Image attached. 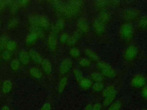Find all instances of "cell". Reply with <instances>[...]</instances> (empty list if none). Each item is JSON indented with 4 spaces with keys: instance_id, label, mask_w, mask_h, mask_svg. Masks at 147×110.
Here are the masks:
<instances>
[{
    "instance_id": "16",
    "label": "cell",
    "mask_w": 147,
    "mask_h": 110,
    "mask_svg": "<svg viewBox=\"0 0 147 110\" xmlns=\"http://www.w3.org/2000/svg\"><path fill=\"white\" fill-rule=\"evenodd\" d=\"M38 38L36 34L30 32L25 38V43L27 45H32L36 42Z\"/></svg>"
},
{
    "instance_id": "2",
    "label": "cell",
    "mask_w": 147,
    "mask_h": 110,
    "mask_svg": "<svg viewBox=\"0 0 147 110\" xmlns=\"http://www.w3.org/2000/svg\"><path fill=\"white\" fill-rule=\"evenodd\" d=\"M97 66L102 75L109 78H113L115 76L116 73L115 70L107 62L100 61L98 62Z\"/></svg>"
},
{
    "instance_id": "14",
    "label": "cell",
    "mask_w": 147,
    "mask_h": 110,
    "mask_svg": "<svg viewBox=\"0 0 147 110\" xmlns=\"http://www.w3.org/2000/svg\"><path fill=\"white\" fill-rule=\"evenodd\" d=\"M41 68L43 71L47 74H49L52 72V65L51 62L48 58L42 59L41 62Z\"/></svg>"
},
{
    "instance_id": "13",
    "label": "cell",
    "mask_w": 147,
    "mask_h": 110,
    "mask_svg": "<svg viewBox=\"0 0 147 110\" xmlns=\"http://www.w3.org/2000/svg\"><path fill=\"white\" fill-rule=\"evenodd\" d=\"M98 19L105 25L106 23L109 22L111 19L110 12L106 9L102 10L99 14Z\"/></svg>"
},
{
    "instance_id": "47",
    "label": "cell",
    "mask_w": 147,
    "mask_h": 110,
    "mask_svg": "<svg viewBox=\"0 0 147 110\" xmlns=\"http://www.w3.org/2000/svg\"><path fill=\"white\" fill-rule=\"evenodd\" d=\"M1 25H2V22H1V19L0 18V29H1Z\"/></svg>"
},
{
    "instance_id": "11",
    "label": "cell",
    "mask_w": 147,
    "mask_h": 110,
    "mask_svg": "<svg viewBox=\"0 0 147 110\" xmlns=\"http://www.w3.org/2000/svg\"><path fill=\"white\" fill-rule=\"evenodd\" d=\"M18 59L19 60L21 64L24 65H28L29 64L30 59L28 54L25 50H21L18 54Z\"/></svg>"
},
{
    "instance_id": "35",
    "label": "cell",
    "mask_w": 147,
    "mask_h": 110,
    "mask_svg": "<svg viewBox=\"0 0 147 110\" xmlns=\"http://www.w3.org/2000/svg\"><path fill=\"white\" fill-rule=\"evenodd\" d=\"M79 64L82 67H87L90 65V61L87 58L82 57L79 60Z\"/></svg>"
},
{
    "instance_id": "17",
    "label": "cell",
    "mask_w": 147,
    "mask_h": 110,
    "mask_svg": "<svg viewBox=\"0 0 147 110\" xmlns=\"http://www.w3.org/2000/svg\"><path fill=\"white\" fill-rule=\"evenodd\" d=\"M30 74L36 79H40L42 77V74L41 70L36 66H32L29 69Z\"/></svg>"
},
{
    "instance_id": "37",
    "label": "cell",
    "mask_w": 147,
    "mask_h": 110,
    "mask_svg": "<svg viewBox=\"0 0 147 110\" xmlns=\"http://www.w3.org/2000/svg\"><path fill=\"white\" fill-rule=\"evenodd\" d=\"M69 54L72 57H77L80 55V50L79 49L75 47L72 48L69 50Z\"/></svg>"
},
{
    "instance_id": "39",
    "label": "cell",
    "mask_w": 147,
    "mask_h": 110,
    "mask_svg": "<svg viewBox=\"0 0 147 110\" xmlns=\"http://www.w3.org/2000/svg\"><path fill=\"white\" fill-rule=\"evenodd\" d=\"M17 3L19 6V7L22 8V7L28 6L30 4V1H28H28L27 0H21V1H17Z\"/></svg>"
},
{
    "instance_id": "23",
    "label": "cell",
    "mask_w": 147,
    "mask_h": 110,
    "mask_svg": "<svg viewBox=\"0 0 147 110\" xmlns=\"http://www.w3.org/2000/svg\"><path fill=\"white\" fill-rule=\"evenodd\" d=\"M20 21L19 20L15 17L11 18L7 23V28L9 30H13L18 27L19 25Z\"/></svg>"
},
{
    "instance_id": "24",
    "label": "cell",
    "mask_w": 147,
    "mask_h": 110,
    "mask_svg": "<svg viewBox=\"0 0 147 110\" xmlns=\"http://www.w3.org/2000/svg\"><path fill=\"white\" fill-rule=\"evenodd\" d=\"M80 86L82 88L84 89H87L92 87V82L91 80L87 78H83L80 82H79Z\"/></svg>"
},
{
    "instance_id": "6",
    "label": "cell",
    "mask_w": 147,
    "mask_h": 110,
    "mask_svg": "<svg viewBox=\"0 0 147 110\" xmlns=\"http://www.w3.org/2000/svg\"><path fill=\"white\" fill-rule=\"evenodd\" d=\"M58 45L56 34L51 33L47 38V46L51 52H55L57 50Z\"/></svg>"
},
{
    "instance_id": "50",
    "label": "cell",
    "mask_w": 147,
    "mask_h": 110,
    "mask_svg": "<svg viewBox=\"0 0 147 110\" xmlns=\"http://www.w3.org/2000/svg\"><path fill=\"white\" fill-rule=\"evenodd\" d=\"M144 110H145V109H144Z\"/></svg>"
},
{
    "instance_id": "9",
    "label": "cell",
    "mask_w": 147,
    "mask_h": 110,
    "mask_svg": "<svg viewBox=\"0 0 147 110\" xmlns=\"http://www.w3.org/2000/svg\"><path fill=\"white\" fill-rule=\"evenodd\" d=\"M77 27L80 33H87L89 30V24L87 19L85 18L79 19L77 22Z\"/></svg>"
},
{
    "instance_id": "38",
    "label": "cell",
    "mask_w": 147,
    "mask_h": 110,
    "mask_svg": "<svg viewBox=\"0 0 147 110\" xmlns=\"http://www.w3.org/2000/svg\"><path fill=\"white\" fill-rule=\"evenodd\" d=\"M121 108V104L120 102H115L110 105L107 110H120Z\"/></svg>"
},
{
    "instance_id": "7",
    "label": "cell",
    "mask_w": 147,
    "mask_h": 110,
    "mask_svg": "<svg viewBox=\"0 0 147 110\" xmlns=\"http://www.w3.org/2000/svg\"><path fill=\"white\" fill-rule=\"evenodd\" d=\"M72 66V61L69 58H66L64 59L59 67V72L61 74H65L68 73Z\"/></svg>"
},
{
    "instance_id": "15",
    "label": "cell",
    "mask_w": 147,
    "mask_h": 110,
    "mask_svg": "<svg viewBox=\"0 0 147 110\" xmlns=\"http://www.w3.org/2000/svg\"><path fill=\"white\" fill-rule=\"evenodd\" d=\"M64 25H65V22L63 19H58L52 28V33H53L54 34H56L57 33H59L64 29Z\"/></svg>"
},
{
    "instance_id": "5",
    "label": "cell",
    "mask_w": 147,
    "mask_h": 110,
    "mask_svg": "<svg viewBox=\"0 0 147 110\" xmlns=\"http://www.w3.org/2000/svg\"><path fill=\"white\" fill-rule=\"evenodd\" d=\"M138 54L137 48L133 45H130L126 48L123 53V57L127 61L133 60Z\"/></svg>"
},
{
    "instance_id": "18",
    "label": "cell",
    "mask_w": 147,
    "mask_h": 110,
    "mask_svg": "<svg viewBox=\"0 0 147 110\" xmlns=\"http://www.w3.org/2000/svg\"><path fill=\"white\" fill-rule=\"evenodd\" d=\"M84 53L86 54V55L88 57L89 59L94 61H99V57L98 56V55L92 50L90 49H86L84 50Z\"/></svg>"
},
{
    "instance_id": "41",
    "label": "cell",
    "mask_w": 147,
    "mask_h": 110,
    "mask_svg": "<svg viewBox=\"0 0 147 110\" xmlns=\"http://www.w3.org/2000/svg\"><path fill=\"white\" fill-rule=\"evenodd\" d=\"M40 110H51V105L49 103H45Z\"/></svg>"
},
{
    "instance_id": "43",
    "label": "cell",
    "mask_w": 147,
    "mask_h": 110,
    "mask_svg": "<svg viewBox=\"0 0 147 110\" xmlns=\"http://www.w3.org/2000/svg\"><path fill=\"white\" fill-rule=\"evenodd\" d=\"M102 108V105L98 103H95L94 105H92V109L91 110H101Z\"/></svg>"
},
{
    "instance_id": "22",
    "label": "cell",
    "mask_w": 147,
    "mask_h": 110,
    "mask_svg": "<svg viewBox=\"0 0 147 110\" xmlns=\"http://www.w3.org/2000/svg\"><path fill=\"white\" fill-rule=\"evenodd\" d=\"M9 41V38L7 35L3 34L0 37V52L6 49V46Z\"/></svg>"
},
{
    "instance_id": "1",
    "label": "cell",
    "mask_w": 147,
    "mask_h": 110,
    "mask_svg": "<svg viewBox=\"0 0 147 110\" xmlns=\"http://www.w3.org/2000/svg\"><path fill=\"white\" fill-rule=\"evenodd\" d=\"M29 22L30 26H37L43 30L48 29L50 26L49 20L45 15L31 14L29 17Z\"/></svg>"
},
{
    "instance_id": "46",
    "label": "cell",
    "mask_w": 147,
    "mask_h": 110,
    "mask_svg": "<svg viewBox=\"0 0 147 110\" xmlns=\"http://www.w3.org/2000/svg\"><path fill=\"white\" fill-rule=\"evenodd\" d=\"M1 110H10V108H9V107L8 106H7V105H4L3 107H2V108H1Z\"/></svg>"
},
{
    "instance_id": "3",
    "label": "cell",
    "mask_w": 147,
    "mask_h": 110,
    "mask_svg": "<svg viewBox=\"0 0 147 110\" xmlns=\"http://www.w3.org/2000/svg\"><path fill=\"white\" fill-rule=\"evenodd\" d=\"M134 33V27L130 22L122 24L119 29V34L123 40L130 39Z\"/></svg>"
},
{
    "instance_id": "27",
    "label": "cell",
    "mask_w": 147,
    "mask_h": 110,
    "mask_svg": "<svg viewBox=\"0 0 147 110\" xmlns=\"http://www.w3.org/2000/svg\"><path fill=\"white\" fill-rule=\"evenodd\" d=\"M116 92V89L114 86L113 85H109L105 88H104L102 91V95L103 97H106L107 95H109L113 93Z\"/></svg>"
},
{
    "instance_id": "25",
    "label": "cell",
    "mask_w": 147,
    "mask_h": 110,
    "mask_svg": "<svg viewBox=\"0 0 147 110\" xmlns=\"http://www.w3.org/2000/svg\"><path fill=\"white\" fill-rule=\"evenodd\" d=\"M116 95L117 92H114L105 97L103 100V105L105 106H108L109 105H111L113 101L114 100Z\"/></svg>"
},
{
    "instance_id": "33",
    "label": "cell",
    "mask_w": 147,
    "mask_h": 110,
    "mask_svg": "<svg viewBox=\"0 0 147 110\" xmlns=\"http://www.w3.org/2000/svg\"><path fill=\"white\" fill-rule=\"evenodd\" d=\"M138 25L141 29H147V15H144L140 19Z\"/></svg>"
},
{
    "instance_id": "10",
    "label": "cell",
    "mask_w": 147,
    "mask_h": 110,
    "mask_svg": "<svg viewBox=\"0 0 147 110\" xmlns=\"http://www.w3.org/2000/svg\"><path fill=\"white\" fill-rule=\"evenodd\" d=\"M145 78L141 74L135 75L131 80V85L136 88L143 87L145 84Z\"/></svg>"
},
{
    "instance_id": "30",
    "label": "cell",
    "mask_w": 147,
    "mask_h": 110,
    "mask_svg": "<svg viewBox=\"0 0 147 110\" xmlns=\"http://www.w3.org/2000/svg\"><path fill=\"white\" fill-rule=\"evenodd\" d=\"M21 66V62H20L18 58H14L13 59L10 64V68L14 71L18 70Z\"/></svg>"
},
{
    "instance_id": "12",
    "label": "cell",
    "mask_w": 147,
    "mask_h": 110,
    "mask_svg": "<svg viewBox=\"0 0 147 110\" xmlns=\"http://www.w3.org/2000/svg\"><path fill=\"white\" fill-rule=\"evenodd\" d=\"M28 54H29L30 59L32 60L33 62H34L36 64H41L42 60V58L38 52H37L34 49H30L28 51Z\"/></svg>"
},
{
    "instance_id": "48",
    "label": "cell",
    "mask_w": 147,
    "mask_h": 110,
    "mask_svg": "<svg viewBox=\"0 0 147 110\" xmlns=\"http://www.w3.org/2000/svg\"><path fill=\"white\" fill-rule=\"evenodd\" d=\"M1 80H0V86H1Z\"/></svg>"
},
{
    "instance_id": "32",
    "label": "cell",
    "mask_w": 147,
    "mask_h": 110,
    "mask_svg": "<svg viewBox=\"0 0 147 110\" xmlns=\"http://www.w3.org/2000/svg\"><path fill=\"white\" fill-rule=\"evenodd\" d=\"M91 87H92L93 91L96 92L102 91L103 89H104V85L102 83V82H95L94 84H92V85Z\"/></svg>"
},
{
    "instance_id": "26",
    "label": "cell",
    "mask_w": 147,
    "mask_h": 110,
    "mask_svg": "<svg viewBox=\"0 0 147 110\" xmlns=\"http://www.w3.org/2000/svg\"><path fill=\"white\" fill-rule=\"evenodd\" d=\"M17 44L16 43V42L13 40H9V41L7 43L6 49L12 53L13 52L15 51L17 49Z\"/></svg>"
},
{
    "instance_id": "19",
    "label": "cell",
    "mask_w": 147,
    "mask_h": 110,
    "mask_svg": "<svg viewBox=\"0 0 147 110\" xmlns=\"http://www.w3.org/2000/svg\"><path fill=\"white\" fill-rule=\"evenodd\" d=\"M12 86H13V84H12V82L10 80H5L3 82L2 85V92L4 94L9 93L12 89Z\"/></svg>"
},
{
    "instance_id": "20",
    "label": "cell",
    "mask_w": 147,
    "mask_h": 110,
    "mask_svg": "<svg viewBox=\"0 0 147 110\" xmlns=\"http://www.w3.org/2000/svg\"><path fill=\"white\" fill-rule=\"evenodd\" d=\"M67 82L68 79L66 77H63L60 80L57 85V91L59 93H61L64 91L65 87L67 84Z\"/></svg>"
},
{
    "instance_id": "42",
    "label": "cell",
    "mask_w": 147,
    "mask_h": 110,
    "mask_svg": "<svg viewBox=\"0 0 147 110\" xmlns=\"http://www.w3.org/2000/svg\"><path fill=\"white\" fill-rule=\"evenodd\" d=\"M9 2L10 1L0 0V11L2 10L8 4V3H9Z\"/></svg>"
},
{
    "instance_id": "4",
    "label": "cell",
    "mask_w": 147,
    "mask_h": 110,
    "mask_svg": "<svg viewBox=\"0 0 147 110\" xmlns=\"http://www.w3.org/2000/svg\"><path fill=\"white\" fill-rule=\"evenodd\" d=\"M140 15V11L138 9L130 8L125 10L122 13L123 19L127 21H131L137 19Z\"/></svg>"
},
{
    "instance_id": "28",
    "label": "cell",
    "mask_w": 147,
    "mask_h": 110,
    "mask_svg": "<svg viewBox=\"0 0 147 110\" xmlns=\"http://www.w3.org/2000/svg\"><path fill=\"white\" fill-rule=\"evenodd\" d=\"M80 33L79 32H75L72 35L69 36L67 43L69 45H74L78 41L79 38Z\"/></svg>"
},
{
    "instance_id": "8",
    "label": "cell",
    "mask_w": 147,
    "mask_h": 110,
    "mask_svg": "<svg viewBox=\"0 0 147 110\" xmlns=\"http://www.w3.org/2000/svg\"><path fill=\"white\" fill-rule=\"evenodd\" d=\"M92 28L94 32L98 34H102L105 32V25L100 21L98 18L94 20L92 22Z\"/></svg>"
},
{
    "instance_id": "45",
    "label": "cell",
    "mask_w": 147,
    "mask_h": 110,
    "mask_svg": "<svg viewBox=\"0 0 147 110\" xmlns=\"http://www.w3.org/2000/svg\"><path fill=\"white\" fill-rule=\"evenodd\" d=\"M92 107V105L91 103H89V104H88L85 107V108H84L83 110H91Z\"/></svg>"
},
{
    "instance_id": "21",
    "label": "cell",
    "mask_w": 147,
    "mask_h": 110,
    "mask_svg": "<svg viewBox=\"0 0 147 110\" xmlns=\"http://www.w3.org/2000/svg\"><path fill=\"white\" fill-rule=\"evenodd\" d=\"M30 32H33L37 36L38 38H42L44 37V30L41 28L37 26H30Z\"/></svg>"
},
{
    "instance_id": "34",
    "label": "cell",
    "mask_w": 147,
    "mask_h": 110,
    "mask_svg": "<svg viewBox=\"0 0 147 110\" xmlns=\"http://www.w3.org/2000/svg\"><path fill=\"white\" fill-rule=\"evenodd\" d=\"M74 74L75 79L79 82L84 78L82 72L78 69H75L74 70Z\"/></svg>"
},
{
    "instance_id": "44",
    "label": "cell",
    "mask_w": 147,
    "mask_h": 110,
    "mask_svg": "<svg viewBox=\"0 0 147 110\" xmlns=\"http://www.w3.org/2000/svg\"><path fill=\"white\" fill-rule=\"evenodd\" d=\"M142 94L144 97L147 98V86L144 88V89L142 91Z\"/></svg>"
},
{
    "instance_id": "31",
    "label": "cell",
    "mask_w": 147,
    "mask_h": 110,
    "mask_svg": "<svg viewBox=\"0 0 147 110\" xmlns=\"http://www.w3.org/2000/svg\"><path fill=\"white\" fill-rule=\"evenodd\" d=\"M103 75L99 72H94L91 74V78L95 82H102L103 80Z\"/></svg>"
},
{
    "instance_id": "49",
    "label": "cell",
    "mask_w": 147,
    "mask_h": 110,
    "mask_svg": "<svg viewBox=\"0 0 147 110\" xmlns=\"http://www.w3.org/2000/svg\"><path fill=\"white\" fill-rule=\"evenodd\" d=\"M1 53H0V61H1Z\"/></svg>"
},
{
    "instance_id": "36",
    "label": "cell",
    "mask_w": 147,
    "mask_h": 110,
    "mask_svg": "<svg viewBox=\"0 0 147 110\" xmlns=\"http://www.w3.org/2000/svg\"><path fill=\"white\" fill-rule=\"evenodd\" d=\"M10 6H11V9H10L11 13L13 14H15L18 11V9H20L18 3H17V1H12L11 3H10Z\"/></svg>"
},
{
    "instance_id": "29",
    "label": "cell",
    "mask_w": 147,
    "mask_h": 110,
    "mask_svg": "<svg viewBox=\"0 0 147 110\" xmlns=\"http://www.w3.org/2000/svg\"><path fill=\"white\" fill-rule=\"evenodd\" d=\"M12 57V53L5 49L1 53V58L4 61H9L11 60Z\"/></svg>"
},
{
    "instance_id": "40",
    "label": "cell",
    "mask_w": 147,
    "mask_h": 110,
    "mask_svg": "<svg viewBox=\"0 0 147 110\" xmlns=\"http://www.w3.org/2000/svg\"><path fill=\"white\" fill-rule=\"evenodd\" d=\"M69 35L66 33H63L60 34V41L61 43H65L67 42L68 38H69Z\"/></svg>"
}]
</instances>
